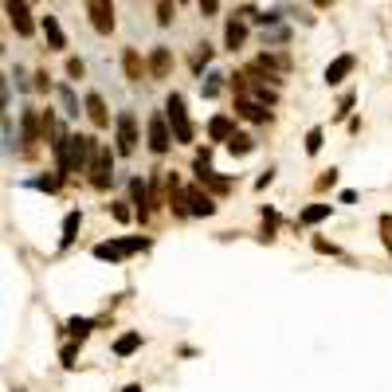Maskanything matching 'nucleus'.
Wrapping results in <instances>:
<instances>
[{
  "label": "nucleus",
  "mask_w": 392,
  "mask_h": 392,
  "mask_svg": "<svg viewBox=\"0 0 392 392\" xmlns=\"http://www.w3.org/2000/svg\"><path fill=\"white\" fill-rule=\"evenodd\" d=\"M259 67H267V71H287L290 59H287V55H259Z\"/></svg>",
  "instance_id": "obj_25"
},
{
  "label": "nucleus",
  "mask_w": 392,
  "mask_h": 392,
  "mask_svg": "<svg viewBox=\"0 0 392 392\" xmlns=\"http://www.w3.org/2000/svg\"><path fill=\"white\" fill-rule=\"evenodd\" d=\"M185 212L188 216H212L216 204H212V196H208L204 188H188L185 192Z\"/></svg>",
  "instance_id": "obj_9"
},
{
  "label": "nucleus",
  "mask_w": 392,
  "mask_h": 392,
  "mask_svg": "<svg viewBox=\"0 0 392 392\" xmlns=\"http://www.w3.org/2000/svg\"><path fill=\"white\" fill-rule=\"evenodd\" d=\"M231 134H236V126H231V118H224V114H216V118L208 122V137H212V142H228Z\"/></svg>",
  "instance_id": "obj_18"
},
{
  "label": "nucleus",
  "mask_w": 392,
  "mask_h": 392,
  "mask_svg": "<svg viewBox=\"0 0 392 392\" xmlns=\"http://www.w3.org/2000/svg\"><path fill=\"white\" fill-rule=\"evenodd\" d=\"M169 67H173V55H169V47H157V52H154V59H149V75H154V79H165V75H169Z\"/></svg>",
  "instance_id": "obj_17"
},
{
  "label": "nucleus",
  "mask_w": 392,
  "mask_h": 392,
  "mask_svg": "<svg viewBox=\"0 0 392 392\" xmlns=\"http://www.w3.org/2000/svg\"><path fill=\"white\" fill-rule=\"evenodd\" d=\"M35 188H43V192H55L59 188V177H40V180H32Z\"/></svg>",
  "instance_id": "obj_33"
},
{
  "label": "nucleus",
  "mask_w": 392,
  "mask_h": 392,
  "mask_svg": "<svg viewBox=\"0 0 392 392\" xmlns=\"http://www.w3.org/2000/svg\"><path fill=\"white\" fill-rule=\"evenodd\" d=\"M20 126H24V145L32 149V145H35V134H40V118H35V110H24Z\"/></svg>",
  "instance_id": "obj_19"
},
{
  "label": "nucleus",
  "mask_w": 392,
  "mask_h": 392,
  "mask_svg": "<svg viewBox=\"0 0 392 392\" xmlns=\"http://www.w3.org/2000/svg\"><path fill=\"white\" fill-rule=\"evenodd\" d=\"M208 59H212V47H208V43H204V47H200V52H196V59H192V67L196 71H200V67H204V63Z\"/></svg>",
  "instance_id": "obj_34"
},
{
  "label": "nucleus",
  "mask_w": 392,
  "mask_h": 392,
  "mask_svg": "<svg viewBox=\"0 0 392 392\" xmlns=\"http://www.w3.org/2000/svg\"><path fill=\"white\" fill-rule=\"evenodd\" d=\"M8 110V83H4V79H0V114Z\"/></svg>",
  "instance_id": "obj_36"
},
{
  "label": "nucleus",
  "mask_w": 392,
  "mask_h": 392,
  "mask_svg": "<svg viewBox=\"0 0 392 392\" xmlns=\"http://www.w3.org/2000/svg\"><path fill=\"white\" fill-rule=\"evenodd\" d=\"M91 149H94V137L67 134V145L59 154V173H83L86 161H91Z\"/></svg>",
  "instance_id": "obj_1"
},
{
  "label": "nucleus",
  "mask_w": 392,
  "mask_h": 392,
  "mask_svg": "<svg viewBox=\"0 0 392 392\" xmlns=\"http://www.w3.org/2000/svg\"><path fill=\"white\" fill-rule=\"evenodd\" d=\"M86 114H91L94 126H110V114H106L103 94H86Z\"/></svg>",
  "instance_id": "obj_14"
},
{
  "label": "nucleus",
  "mask_w": 392,
  "mask_h": 392,
  "mask_svg": "<svg viewBox=\"0 0 392 392\" xmlns=\"http://www.w3.org/2000/svg\"><path fill=\"white\" fill-rule=\"evenodd\" d=\"M330 216V204H310L306 212L299 216V224H318V220H325Z\"/></svg>",
  "instance_id": "obj_23"
},
{
  "label": "nucleus",
  "mask_w": 392,
  "mask_h": 392,
  "mask_svg": "<svg viewBox=\"0 0 392 392\" xmlns=\"http://www.w3.org/2000/svg\"><path fill=\"white\" fill-rule=\"evenodd\" d=\"M196 177H200V185H212L216 192H228V188H231L224 177H216L212 161H208V149H204V154H200V157H196Z\"/></svg>",
  "instance_id": "obj_10"
},
{
  "label": "nucleus",
  "mask_w": 392,
  "mask_h": 392,
  "mask_svg": "<svg viewBox=\"0 0 392 392\" xmlns=\"http://www.w3.org/2000/svg\"><path fill=\"white\" fill-rule=\"evenodd\" d=\"M381 239H384V248L392 251V216H381Z\"/></svg>",
  "instance_id": "obj_29"
},
{
  "label": "nucleus",
  "mask_w": 392,
  "mask_h": 392,
  "mask_svg": "<svg viewBox=\"0 0 392 392\" xmlns=\"http://www.w3.org/2000/svg\"><path fill=\"white\" fill-rule=\"evenodd\" d=\"M91 185L94 188H110V177H114V154H110V145H98L94 142L91 149Z\"/></svg>",
  "instance_id": "obj_2"
},
{
  "label": "nucleus",
  "mask_w": 392,
  "mask_h": 392,
  "mask_svg": "<svg viewBox=\"0 0 392 392\" xmlns=\"http://www.w3.org/2000/svg\"><path fill=\"white\" fill-rule=\"evenodd\" d=\"M142 248H145L142 236H134V239H110V243H98V248H94V259H110V263H118V259L134 255V251H142Z\"/></svg>",
  "instance_id": "obj_4"
},
{
  "label": "nucleus",
  "mask_w": 392,
  "mask_h": 392,
  "mask_svg": "<svg viewBox=\"0 0 392 392\" xmlns=\"http://www.w3.org/2000/svg\"><path fill=\"white\" fill-rule=\"evenodd\" d=\"M322 149V129H310L306 134V154H318Z\"/></svg>",
  "instance_id": "obj_30"
},
{
  "label": "nucleus",
  "mask_w": 392,
  "mask_h": 392,
  "mask_svg": "<svg viewBox=\"0 0 392 392\" xmlns=\"http://www.w3.org/2000/svg\"><path fill=\"white\" fill-rule=\"evenodd\" d=\"M67 330H71V333H75V338H79V341H83V338H86V333H91V330H94V322H86V318H75V322H71V325H67Z\"/></svg>",
  "instance_id": "obj_28"
},
{
  "label": "nucleus",
  "mask_w": 392,
  "mask_h": 392,
  "mask_svg": "<svg viewBox=\"0 0 392 392\" xmlns=\"http://www.w3.org/2000/svg\"><path fill=\"white\" fill-rule=\"evenodd\" d=\"M122 63H126V79H134V83H137V79H142V55L126 52V59H122Z\"/></svg>",
  "instance_id": "obj_24"
},
{
  "label": "nucleus",
  "mask_w": 392,
  "mask_h": 392,
  "mask_svg": "<svg viewBox=\"0 0 392 392\" xmlns=\"http://www.w3.org/2000/svg\"><path fill=\"white\" fill-rule=\"evenodd\" d=\"M4 8H8V20H12V28H16L20 35L35 32V20H32V12H28V0H4Z\"/></svg>",
  "instance_id": "obj_6"
},
{
  "label": "nucleus",
  "mask_w": 392,
  "mask_h": 392,
  "mask_svg": "<svg viewBox=\"0 0 392 392\" xmlns=\"http://www.w3.org/2000/svg\"><path fill=\"white\" fill-rule=\"evenodd\" d=\"M79 224H83V216L79 212H71L67 220H63V236H59V243L67 248V243H75V231H79Z\"/></svg>",
  "instance_id": "obj_22"
},
{
  "label": "nucleus",
  "mask_w": 392,
  "mask_h": 392,
  "mask_svg": "<svg viewBox=\"0 0 392 392\" xmlns=\"http://www.w3.org/2000/svg\"><path fill=\"white\" fill-rule=\"evenodd\" d=\"M137 345H142V333H126V338L114 341V353H118V357H129V353H134Z\"/></svg>",
  "instance_id": "obj_21"
},
{
  "label": "nucleus",
  "mask_w": 392,
  "mask_h": 392,
  "mask_svg": "<svg viewBox=\"0 0 392 392\" xmlns=\"http://www.w3.org/2000/svg\"><path fill=\"white\" fill-rule=\"evenodd\" d=\"M59 103H63V114H71V118H75V114H79V103H75V94H71L67 86H63V91H59Z\"/></svg>",
  "instance_id": "obj_27"
},
{
  "label": "nucleus",
  "mask_w": 392,
  "mask_h": 392,
  "mask_svg": "<svg viewBox=\"0 0 392 392\" xmlns=\"http://www.w3.org/2000/svg\"><path fill=\"white\" fill-rule=\"evenodd\" d=\"M287 40V28H267L263 32V43H282Z\"/></svg>",
  "instance_id": "obj_31"
},
{
  "label": "nucleus",
  "mask_w": 392,
  "mask_h": 392,
  "mask_svg": "<svg viewBox=\"0 0 392 392\" xmlns=\"http://www.w3.org/2000/svg\"><path fill=\"white\" fill-rule=\"evenodd\" d=\"M83 71H86L83 59H67V75H71V79H83Z\"/></svg>",
  "instance_id": "obj_35"
},
{
  "label": "nucleus",
  "mask_w": 392,
  "mask_h": 392,
  "mask_svg": "<svg viewBox=\"0 0 392 392\" xmlns=\"http://www.w3.org/2000/svg\"><path fill=\"white\" fill-rule=\"evenodd\" d=\"M353 63H357V59H353V55H338V59H333L330 63V67H325V83H341V79H345V75H350V71H353Z\"/></svg>",
  "instance_id": "obj_11"
},
{
  "label": "nucleus",
  "mask_w": 392,
  "mask_h": 392,
  "mask_svg": "<svg viewBox=\"0 0 392 392\" xmlns=\"http://www.w3.org/2000/svg\"><path fill=\"white\" fill-rule=\"evenodd\" d=\"M236 110L243 114L248 122H267V106L255 103V98H243V94H239V98H236Z\"/></svg>",
  "instance_id": "obj_12"
},
{
  "label": "nucleus",
  "mask_w": 392,
  "mask_h": 392,
  "mask_svg": "<svg viewBox=\"0 0 392 392\" xmlns=\"http://www.w3.org/2000/svg\"><path fill=\"white\" fill-rule=\"evenodd\" d=\"M165 118L173 122V137L180 145L192 142V122H188V110H185V98L180 94H169V103H165Z\"/></svg>",
  "instance_id": "obj_3"
},
{
  "label": "nucleus",
  "mask_w": 392,
  "mask_h": 392,
  "mask_svg": "<svg viewBox=\"0 0 392 392\" xmlns=\"http://www.w3.org/2000/svg\"><path fill=\"white\" fill-rule=\"evenodd\" d=\"M43 35L52 43V52H63V47H67V35H63V28H59L55 16H43Z\"/></svg>",
  "instance_id": "obj_13"
},
{
  "label": "nucleus",
  "mask_w": 392,
  "mask_h": 392,
  "mask_svg": "<svg viewBox=\"0 0 392 392\" xmlns=\"http://www.w3.org/2000/svg\"><path fill=\"white\" fill-rule=\"evenodd\" d=\"M216 8H220V0H200V12H204V16H212Z\"/></svg>",
  "instance_id": "obj_37"
},
{
  "label": "nucleus",
  "mask_w": 392,
  "mask_h": 392,
  "mask_svg": "<svg viewBox=\"0 0 392 392\" xmlns=\"http://www.w3.org/2000/svg\"><path fill=\"white\" fill-rule=\"evenodd\" d=\"M134 149H137V118L126 110L118 118V154H134Z\"/></svg>",
  "instance_id": "obj_8"
},
{
  "label": "nucleus",
  "mask_w": 392,
  "mask_h": 392,
  "mask_svg": "<svg viewBox=\"0 0 392 392\" xmlns=\"http://www.w3.org/2000/svg\"><path fill=\"white\" fill-rule=\"evenodd\" d=\"M220 79H224V75H208V83H204V98H216V94H220Z\"/></svg>",
  "instance_id": "obj_32"
},
{
  "label": "nucleus",
  "mask_w": 392,
  "mask_h": 392,
  "mask_svg": "<svg viewBox=\"0 0 392 392\" xmlns=\"http://www.w3.org/2000/svg\"><path fill=\"white\" fill-rule=\"evenodd\" d=\"M86 16H91L94 32L110 35L114 32V0H86Z\"/></svg>",
  "instance_id": "obj_5"
},
{
  "label": "nucleus",
  "mask_w": 392,
  "mask_h": 392,
  "mask_svg": "<svg viewBox=\"0 0 392 392\" xmlns=\"http://www.w3.org/2000/svg\"><path fill=\"white\" fill-rule=\"evenodd\" d=\"M228 149H231L236 157H243V154H251V149H255V142H251L248 134H231V137H228Z\"/></svg>",
  "instance_id": "obj_20"
},
{
  "label": "nucleus",
  "mask_w": 392,
  "mask_h": 392,
  "mask_svg": "<svg viewBox=\"0 0 392 392\" xmlns=\"http://www.w3.org/2000/svg\"><path fill=\"white\" fill-rule=\"evenodd\" d=\"M16 392H20V388H16Z\"/></svg>",
  "instance_id": "obj_39"
},
{
  "label": "nucleus",
  "mask_w": 392,
  "mask_h": 392,
  "mask_svg": "<svg viewBox=\"0 0 392 392\" xmlns=\"http://www.w3.org/2000/svg\"><path fill=\"white\" fill-rule=\"evenodd\" d=\"M129 192H134L137 216H142V220H145V216H149V208H145V204H149V185H145L142 177H134V180H129Z\"/></svg>",
  "instance_id": "obj_15"
},
{
  "label": "nucleus",
  "mask_w": 392,
  "mask_h": 392,
  "mask_svg": "<svg viewBox=\"0 0 392 392\" xmlns=\"http://www.w3.org/2000/svg\"><path fill=\"white\" fill-rule=\"evenodd\" d=\"M224 40H228L231 52H236V47H243V40H248V24H243V20H228V28H224Z\"/></svg>",
  "instance_id": "obj_16"
},
{
  "label": "nucleus",
  "mask_w": 392,
  "mask_h": 392,
  "mask_svg": "<svg viewBox=\"0 0 392 392\" xmlns=\"http://www.w3.org/2000/svg\"><path fill=\"white\" fill-rule=\"evenodd\" d=\"M173 12H177V8H173V0H157V24H161V28L173 24Z\"/></svg>",
  "instance_id": "obj_26"
},
{
  "label": "nucleus",
  "mask_w": 392,
  "mask_h": 392,
  "mask_svg": "<svg viewBox=\"0 0 392 392\" xmlns=\"http://www.w3.org/2000/svg\"><path fill=\"white\" fill-rule=\"evenodd\" d=\"M122 392H142V384H129V388H122Z\"/></svg>",
  "instance_id": "obj_38"
},
{
  "label": "nucleus",
  "mask_w": 392,
  "mask_h": 392,
  "mask_svg": "<svg viewBox=\"0 0 392 392\" xmlns=\"http://www.w3.org/2000/svg\"><path fill=\"white\" fill-rule=\"evenodd\" d=\"M169 145H173L169 122H165V114H154V118H149V149H154V154H165Z\"/></svg>",
  "instance_id": "obj_7"
}]
</instances>
